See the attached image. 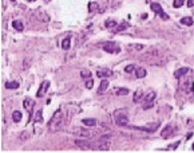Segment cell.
<instances>
[{
  "instance_id": "obj_1",
  "label": "cell",
  "mask_w": 194,
  "mask_h": 153,
  "mask_svg": "<svg viewBox=\"0 0 194 153\" xmlns=\"http://www.w3.org/2000/svg\"><path fill=\"white\" fill-rule=\"evenodd\" d=\"M161 57H162V51L159 49H150L144 54L140 55L139 59L146 61V62H149V63H153V65L161 66V63H163V61H161Z\"/></svg>"
},
{
  "instance_id": "obj_2",
  "label": "cell",
  "mask_w": 194,
  "mask_h": 153,
  "mask_svg": "<svg viewBox=\"0 0 194 153\" xmlns=\"http://www.w3.org/2000/svg\"><path fill=\"white\" fill-rule=\"evenodd\" d=\"M64 121H66V116H64L63 109H58V110L54 113V116H52V118L50 120V122H48V129H51V130H58V129H60L63 125H64Z\"/></svg>"
},
{
  "instance_id": "obj_3",
  "label": "cell",
  "mask_w": 194,
  "mask_h": 153,
  "mask_svg": "<svg viewBox=\"0 0 194 153\" xmlns=\"http://www.w3.org/2000/svg\"><path fill=\"white\" fill-rule=\"evenodd\" d=\"M194 90V82L191 77H185L183 75V79L179 82V91H182L183 94H191Z\"/></svg>"
},
{
  "instance_id": "obj_4",
  "label": "cell",
  "mask_w": 194,
  "mask_h": 153,
  "mask_svg": "<svg viewBox=\"0 0 194 153\" xmlns=\"http://www.w3.org/2000/svg\"><path fill=\"white\" fill-rule=\"evenodd\" d=\"M115 124L118 126H126V125H128V117L126 114V112H122V110L115 112Z\"/></svg>"
},
{
  "instance_id": "obj_5",
  "label": "cell",
  "mask_w": 194,
  "mask_h": 153,
  "mask_svg": "<svg viewBox=\"0 0 194 153\" xmlns=\"http://www.w3.org/2000/svg\"><path fill=\"white\" fill-rule=\"evenodd\" d=\"M110 149V142L106 138H100L94 144V149L92 150H100V152H106Z\"/></svg>"
},
{
  "instance_id": "obj_6",
  "label": "cell",
  "mask_w": 194,
  "mask_h": 153,
  "mask_svg": "<svg viewBox=\"0 0 194 153\" xmlns=\"http://www.w3.org/2000/svg\"><path fill=\"white\" fill-rule=\"evenodd\" d=\"M103 50L108 54H118L120 51V47L116 44L115 42H107L103 44Z\"/></svg>"
},
{
  "instance_id": "obj_7",
  "label": "cell",
  "mask_w": 194,
  "mask_h": 153,
  "mask_svg": "<svg viewBox=\"0 0 194 153\" xmlns=\"http://www.w3.org/2000/svg\"><path fill=\"white\" fill-rule=\"evenodd\" d=\"M154 99H155V93H154V91H149L147 94L144 95L143 97V102H144L143 109L144 110H147V109H150L151 106H153Z\"/></svg>"
},
{
  "instance_id": "obj_8",
  "label": "cell",
  "mask_w": 194,
  "mask_h": 153,
  "mask_svg": "<svg viewBox=\"0 0 194 153\" xmlns=\"http://www.w3.org/2000/svg\"><path fill=\"white\" fill-rule=\"evenodd\" d=\"M75 145L78 146V148H80V149H84V150H92L94 149V144L91 142L90 140H75Z\"/></svg>"
},
{
  "instance_id": "obj_9",
  "label": "cell",
  "mask_w": 194,
  "mask_h": 153,
  "mask_svg": "<svg viewBox=\"0 0 194 153\" xmlns=\"http://www.w3.org/2000/svg\"><path fill=\"white\" fill-rule=\"evenodd\" d=\"M31 18L35 19L36 22H41V23H47V22L50 20V16L45 12H43V11H35V12L31 15Z\"/></svg>"
},
{
  "instance_id": "obj_10",
  "label": "cell",
  "mask_w": 194,
  "mask_h": 153,
  "mask_svg": "<svg viewBox=\"0 0 194 153\" xmlns=\"http://www.w3.org/2000/svg\"><path fill=\"white\" fill-rule=\"evenodd\" d=\"M174 133H175V128L171 126V125H169V126H166L165 129H162L161 136L163 137V138H169L170 136H173Z\"/></svg>"
},
{
  "instance_id": "obj_11",
  "label": "cell",
  "mask_w": 194,
  "mask_h": 153,
  "mask_svg": "<svg viewBox=\"0 0 194 153\" xmlns=\"http://www.w3.org/2000/svg\"><path fill=\"white\" fill-rule=\"evenodd\" d=\"M48 86H50V82H48V81H44V82L40 85V87H39V90H37V93H36V97H43V95L45 94V91L48 90Z\"/></svg>"
},
{
  "instance_id": "obj_12",
  "label": "cell",
  "mask_w": 194,
  "mask_h": 153,
  "mask_svg": "<svg viewBox=\"0 0 194 153\" xmlns=\"http://www.w3.org/2000/svg\"><path fill=\"white\" fill-rule=\"evenodd\" d=\"M189 73V69L187 67H181V69H178V70H175V73H174V77L177 79H181L183 75H186Z\"/></svg>"
},
{
  "instance_id": "obj_13",
  "label": "cell",
  "mask_w": 194,
  "mask_h": 153,
  "mask_svg": "<svg viewBox=\"0 0 194 153\" xmlns=\"http://www.w3.org/2000/svg\"><path fill=\"white\" fill-rule=\"evenodd\" d=\"M74 133L76 134V136L84 137V138H87V137H90V132H88L87 129H83V128H76V129L74 130Z\"/></svg>"
},
{
  "instance_id": "obj_14",
  "label": "cell",
  "mask_w": 194,
  "mask_h": 153,
  "mask_svg": "<svg viewBox=\"0 0 194 153\" xmlns=\"http://www.w3.org/2000/svg\"><path fill=\"white\" fill-rule=\"evenodd\" d=\"M143 91L140 90H136L135 93H134V98H132V101H134V102H135V104H139L140 101H143Z\"/></svg>"
},
{
  "instance_id": "obj_15",
  "label": "cell",
  "mask_w": 194,
  "mask_h": 153,
  "mask_svg": "<svg viewBox=\"0 0 194 153\" xmlns=\"http://www.w3.org/2000/svg\"><path fill=\"white\" fill-rule=\"evenodd\" d=\"M146 70H144L143 67H138V69H135V77L136 78H144L146 77Z\"/></svg>"
},
{
  "instance_id": "obj_16",
  "label": "cell",
  "mask_w": 194,
  "mask_h": 153,
  "mask_svg": "<svg viewBox=\"0 0 194 153\" xmlns=\"http://www.w3.org/2000/svg\"><path fill=\"white\" fill-rule=\"evenodd\" d=\"M128 27V23L127 22H123V23H120L119 26H116L115 30H114V32H122L123 30H126Z\"/></svg>"
},
{
  "instance_id": "obj_17",
  "label": "cell",
  "mask_w": 194,
  "mask_h": 153,
  "mask_svg": "<svg viewBox=\"0 0 194 153\" xmlns=\"http://www.w3.org/2000/svg\"><path fill=\"white\" fill-rule=\"evenodd\" d=\"M96 75L100 77V78H106V77H110L111 75V71L108 70H98L96 71Z\"/></svg>"
},
{
  "instance_id": "obj_18",
  "label": "cell",
  "mask_w": 194,
  "mask_h": 153,
  "mask_svg": "<svg viewBox=\"0 0 194 153\" xmlns=\"http://www.w3.org/2000/svg\"><path fill=\"white\" fill-rule=\"evenodd\" d=\"M12 27L15 30H17V31H23V28H24V26H23V23L19 20H13L12 22Z\"/></svg>"
},
{
  "instance_id": "obj_19",
  "label": "cell",
  "mask_w": 194,
  "mask_h": 153,
  "mask_svg": "<svg viewBox=\"0 0 194 153\" xmlns=\"http://www.w3.org/2000/svg\"><path fill=\"white\" fill-rule=\"evenodd\" d=\"M82 122L86 125V126H95V125H96V120H94V118H84Z\"/></svg>"
},
{
  "instance_id": "obj_20",
  "label": "cell",
  "mask_w": 194,
  "mask_h": 153,
  "mask_svg": "<svg viewBox=\"0 0 194 153\" xmlns=\"http://www.w3.org/2000/svg\"><path fill=\"white\" fill-rule=\"evenodd\" d=\"M150 7H151V11H154V12H157V13H159L162 11V7L158 3H151Z\"/></svg>"
},
{
  "instance_id": "obj_21",
  "label": "cell",
  "mask_w": 194,
  "mask_h": 153,
  "mask_svg": "<svg viewBox=\"0 0 194 153\" xmlns=\"http://www.w3.org/2000/svg\"><path fill=\"white\" fill-rule=\"evenodd\" d=\"M108 87V81H106V79H103V81H102V83H100V86H99V93H103L104 90H106V89H107Z\"/></svg>"
},
{
  "instance_id": "obj_22",
  "label": "cell",
  "mask_w": 194,
  "mask_h": 153,
  "mask_svg": "<svg viewBox=\"0 0 194 153\" xmlns=\"http://www.w3.org/2000/svg\"><path fill=\"white\" fill-rule=\"evenodd\" d=\"M181 23H182V24H185V26H191V24H193V19H191V18H189V16L182 18Z\"/></svg>"
},
{
  "instance_id": "obj_23",
  "label": "cell",
  "mask_w": 194,
  "mask_h": 153,
  "mask_svg": "<svg viewBox=\"0 0 194 153\" xmlns=\"http://www.w3.org/2000/svg\"><path fill=\"white\" fill-rule=\"evenodd\" d=\"M12 120L15 121V122H19V121L21 120V113L20 112H13L12 113Z\"/></svg>"
},
{
  "instance_id": "obj_24",
  "label": "cell",
  "mask_w": 194,
  "mask_h": 153,
  "mask_svg": "<svg viewBox=\"0 0 194 153\" xmlns=\"http://www.w3.org/2000/svg\"><path fill=\"white\" fill-rule=\"evenodd\" d=\"M23 104H24V108L29 112V110H31V105H32V99H31V98H25Z\"/></svg>"
},
{
  "instance_id": "obj_25",
  "label": "cell",
  "mask_w": 194,
  "mask_h": 153,
  "mask_svg": "<svg viewBox=\"0 0 194 153\" xmlns=\"http://www.w3.org/2000/svg\"><path fill=\"white\" fill-rule=\"evenodd\" d=\"M62 47H63V50H70V38H66L62 42Z\"/></svg>"
},
{
  "instance_id": "obj_26",
  "label": "cell",
  "mask_w": 194,
  "mask_h": 153,
  "mask_svg": "<svg viewBox=\"0 0 194 153\" xmlns=\"http://www.w3.org/2000/svg\"><path fill=\"white\" fill-rule=\"evenodd\" d=\"M5 87H7V89H17V87H19V83L17 82H7L5 83Z\"/></svg>"
},
{
  "instance_id": "obj_27",
  "label": "cell",
  "mask_w": 194,
  "mask_h": 153,
  "mask_svg": "<svg viewBox=\"0 0 194 153\" xmlns=\"http://www.w3.org/2000/svg\"><path fill=\"white\" fill-rule=\"evenodd\" d=\"M116 95H127L128 94V90L127 89H118V90L115 91Z\"/></svg>"
},
{
  "instance_id": "obj_28",
  "label": "cell",
  "mask_w": 194,
  "mask_h": 153,
  "mask_svg": "<svg viewBox=\"0 0 194 153\" xmlns=\"http://www.w3.org/2000/svg\"><path fill=\"white\" fill-rule=\"evenodd\" d=\"M41 120H43V118H41V110H37V113L35 114L33 121H35V122H41Z\"/></svg>"
},
{
  "instance_id": "obj_29",
  "label": "cell",
  "mask_w": 194,
  "mask_h": 153,
  "mask_svg": "<svg viewBox=\"0 0 194 153\" xmlns=\"http://www.w3.org/2000/svg\"><path fill=\"white\" fill-rule=\"evenodd\" d=\"M124 71L126 73H132V71H135V67H134V65H128V66L124 67Z\"/></svg>"
},
{
  "instance_id": "obj_30",
  "label": "cell",
  "mask_w": 194,
  "mask_h": 153,
  "mask_svg": "<svg viewBox=\"0 0 194 153\" xmlns=\"http://www.w3.org/2000/svg\"><path fill=\"white\" fill-rule=\"evenodd\" d=\"M115 26H116V22H114V20L106 22V27H108V28H112V27H115Z\"/></svg>"
},
{
  "instance_id": "obj_31",
  "label": "cell",
  "mask_w": 194,
  "mask_h": 153,
  "mask_svg": "<svg viewBox=\"0 0 194 153\" xmlns=\"http://www.w3.org/2000/svg\"><path fill=\"white\" fill-rule=\"evenodd\" d=\"M80 74H82L83 78H90V77H91V73H90L88 70H83Z\"/></svg>"
},
{
  "instance_id": "obj_32",
  "label": "cell",
  "mask_w": 194,
  "mask_h": 153,
  "mask_svg": "<svg viewBox=\"0 0 194 153\" xmlns=\"http://www.w3.org/2000/svg\"><path fill=\"white\" fill-rule=\"evenodd\" d=\"M96 8H98V3H90L88 4V9L90 11H95Z\"/></svg>"
},
{
  "instance_id": "obj_33",
  "label": "cell",
  "mask_w": 194,
  "mask_h": 153,
  "mask_svg": "<svg viewBox=\"0 0 194 153\" xmlns=\"http://www.w3.org/2000/svg\"><path fill=\"white\" fill-rule=\"evenodd\" d=\"M182 4H183V0H174V7L175 8H179Z\"/></svg>"
},
{
  "instance_id": "obj_34",
  "label": "cell",
  "mask_w": 194,
  "mask_h": 153,
  "mask_svg": "<svg viewBox=\"0 0 194 153\" xmlns=\"http://www.w3.org/2000/svg\"><path fill=\"white\" fill-rule=\"evenodd\" d=\"M92 86H94V82H92V79L88 78V81L86 82V87L87 89H92Z\"/></svg>"
},
{
  "instance_id": "obj_35",
  "label": "cell",
  "mask_w": 194,
  "mask_h": 153,
  "mask_svg": "<svg viewBox=\"0 0 194 153\" xmlns=\"http://www.w3.org/2000/svg\"><path fill=\"white\" fill-rule=\"evenodd\" d=\"M159 15H161V18H163V19H169V16H167L163 11H161V12H159Z\"/></svg>"
},
{
  "instance_id": "obj_36",
  "label": "cell",
  "mask_w": 194,
  "mask_h": 153,
  "mask_svg": "<svg viewBox=\"0 0 194 153\" xmlns=\"http://www.w3.org/2000/svg\"><path fill=\"white\" fill-rule=\"evenodd\" d=\"M187 7H194V0H189L187 1Z\"/></svg>"
},
{
  "instance_id": "obj_37",
  "label": "cell",
  "mask_w": 194,
  "mask_h": 153,
  "mask_svg": "<svg viewBox=\"0 0 194 153\" xmlns=\"http://www.w3.org/2000/svg\"><path fill=\"white\" fill-rule=\"evenodd\" d=\"M44 1H47V3H48V1H51V0H44Z\"/></svg>"
},
{
  "instance_id": "obj_38",
  "label": "cell",
  "mask_w": 194,
  "mask_h": 153,
  "mask_svg": "<svg viewBox=\"0 0 194 153\" xmlns=\"http://www.w3.org/2000/svg\"><path fill=\"white\" fill-rule=\"evenodd\" d=\"M28 1H35V0H28Z\"/></svg>"
},
{
  "instance_id": "obj_39",
  "label": "cell",
  "mask_w": 194,
  "mask_h": 153,
  "mask_svg": "<svg viewBox=\"0 0 194 153\" xmlns=\"http://www.w3.org/2000/svg\"><path fill=\"white\" fill-rule=\"evenodd\" d=\"M12 1H16V0H12Z\"/></svg>"
},
{
  "instance_id": "obj_40",
  "label": "cell",
  "mask_w": 194,
  "mask_h": 153,
  "mask_svg": "<svg viewBox=\"0 0 194 153\" xmlns=\"http://www.w3.org/2000/svg\"><path fill=\"white\" fill-rule=\"evenodd\" d=\"M193 149H194V145H193Z\"/></svg>"
}]
</instances>
